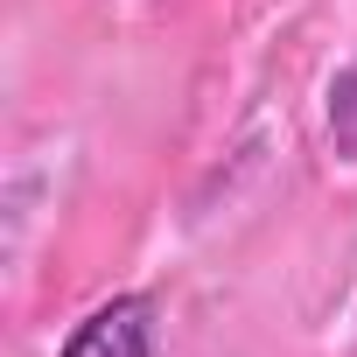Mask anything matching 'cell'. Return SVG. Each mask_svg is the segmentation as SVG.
I'll return each mask as SVG.
<instances>
[{
  "label": "cell",
  "instance_id": "1",
  "mask_svg": "<svg viewBox=\"0 0 357 357\" xmlns=\"http://www.w3.org/2000/svg\"><path fill=\"white\" fill-rule=\"evenodd\" d=\"M56 357H154V301L147 294H112L98 301Z\"/></svg>",
  "mask_w": 357,
  "mask_h": 357
},
{
  "label": "cell",
  "instance_id": "2",
  "mask_svg": "<svg viewBox=\"0 0 357 357\" xmlns=\"http://www.w3.org/2000/svg\"><path fill=\"white\" fill-rule=\"evenodd\" d=\"M329 140L343 161H357V63L329 84Z\"/></svg>",
  "mask_w": 357,
  "mask_h": 357
}]
</instances>
